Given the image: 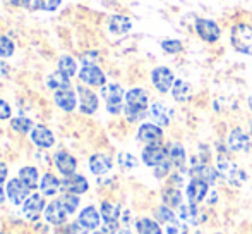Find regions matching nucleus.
<instances>
[{"label": "nucleus", "instance_id": "1", "mask_svg": "<svg viewBox=\"0 0 252 234\" xmlns=\"http://www.w3.org/2000/svg\"><path fill=\"white\" fill-rule=\"evenodd\" d=\"M148 111V93L143 88H132L126 93V112L127 119L130 122H137V120L144 119Z\"/></svg>", "mask_w": 252, "mask_h": 234}, {"label": "nucleus", "instance_id": "2", "mask_svg": "<svg viewBox=\"0 0 252 234\" xmlns=\"http://www.w3.org/2000/svg\"><path fill=\"white\" fill-rule=\"evenodd\" d=\"M232 47L240 54H252V26L249 24H235L230 33Z\"/></svg>", "mask_w": 252, "mask_h": 234}, {"label": "nucleus", "instance_id": "3", "mask_svg": "<svg viewBox=\"0 0 252 234\" xmlns=\"http://www.w3.org/2000/svg\"><path fill=\"white\" fill-rule=\"evenodd\" d=\"M101 97L105 98L106 102V111L110 112V114H120L124 109L122 105V100H124V90L120 84H106V86H101Z\"/></svg>", "mask_w": 252, "mask_h": 234}, {"label": "nucleus", "instance_id": "4", "mask_svg": "<svg viewBox=\"0 0 252 234\" xmlns=\"http://www.w3.org/2000/svg\"><path fill=\"white\" fill-rule=\"evenodd\" d=\"M218 172H220V176L225 177V179L228 181L230 184H233V186H239V184H242V181L246 179V174H244V172L226 157L218 158Z\"/></svg>", "mask_w": 252, "mask_h": 234}, {"label": "nucleus", "instance_id": "5", "mask_svg": "<svg viewBox=\"0 0 252 234\" xmlns=\"http://www.w3.org/2000/svg\"><path fill=\"white\" fill-rule=\"evenodd\" d=\"M151 81L159 93H168V90L173 88L175 76H173V73L168 67H156L151 73Z\"/></svg>", "mask_w": 252, "mask_h": 234}, {"label": "nucleus", "instance_id": "6", "mask_svg": "<svg viewBox=\"0 0 252 234\" xmlns=\"http://www.w3.org/2000/svg\"><path fill=\"white\" fill-rule=\"evenodd\" d=\"M31 188L26 186L21 179H10L7 183V188H5V195L14 205H21L31 196L30 195Z\"/></svg>", "mask_w": 252, "mask_h": 234}, {"label": "nucleus", "instance_id": "7", "mask_svg": "<svg viewBox=\"0 0 252 234\" xmlns=\"http://www.w3.org/2000/svg\"><path fill=\"white\" fill-rule=\"evenodd\" d=\"M60 190L63 193H74V195H83L90 190V184H88L86 177L81 174H72L65 176L60 181Z\"/></svg>", "mask_w": 252, "mask_h": 234}, {"label": "nucleus", "instance_id": "8", "mask_svg": "<svg viewBox=\"0 0 252 234\" xmlns=\"http://www.w3.org/2000/svg\"><path fill=\"white\" fill-rule=\"evenodd\" d=\"M196 31L202 40L208 41V43H215V41H218L220 35H221L220 26L211 19H197L196 21Z\"/></svg>", "mask_w": 252, "mask_h": 234}, {"label": "nucleus", "instance_id": "9", "mask_svg": "<svg viewBox=\"0 0 252 234\" xmlns=\"http://www.w3.org/2000/svg\"><path fill=\"white\" fill-rule=\"evenodd\" d=\"M168 158V152H166V147H161L159 143L155 145H148L143 150V162L150 167H156L161 162H165Z\"/></svg>", "mask_w": 252, "mask_h": 234}, {"label": "nucleus", "instance_id": "10", "mask_svg": "<svg viewBox=\"0 0 252 234\" xmlns=\"http://www.w3.org/2000/svg\"><path fill=\"white\" fill-rule=\"evenodd\" d=\"M45 200L41 195H31L30 198H28L26 201H24L23 205V214L26 219H30V221H36L38 217L41 215V212L45 210Z\"/></svg>", "mask_w": 252, "mask_h": 234}, {"label": "nucleus", "instance_id": "11", "mask_svg": "<svg viewBox=\"0 0 252 234\" xmlns=\"http://www.w3.org/2000/svg\"><path fill=\"white\" fill-rule=\"evenodd\" d=\"M79 79L90 86H105L106 78L98 66H84L79 71Z\"/></svg>", "mask_w": 252, "mask_h": 234}, {"label": "nucleus", "instance_id": "12", "mask_svg": "<svg viewBox=\"0 0 252 234\" xmlns=\"http://www.w3.org/2000/svg\"><path fill=\"white\" fill-rule=\"evenodd\" d=\"M67 214H69V212L65 210V207H63V203L60 200H53L52 203H48L47 208H45V219H47V222H50L53 226L63 224V222L67 221Z\"/></svg>", "mask_w": 252, "mask_h": 234}, {"label": "nucleus", "instance_id": "13", "mask_svg": "<svg viewBox=\"0 0 252 234\" xmlns=\"http://www.w3.org/2000/svg\"><path fill=\"white\" fill-rule=\"evenodd\" d=\"M163 138V131L158 124H141L139 131H137V140L143 141L146 145H155V143H159Z\"/></svg>", "mask_w": 252, "mask_h": 234}, {"label": "nucleus", "instance_id": "14", "mask_svg": "<svg viewBox=\"0 0 252 234\" xmlns=\"http://www.w3.org/2000/svg\"><path fill=\"white\" fill-rule=\"evenodd\" d=\"M77 93H79V109L83 114H94L98 109V97L91 90L84 86H77Z\"/></svg>", "mask_w": 252, "mask_h": 234}, {"label": "nucleus", "instance_id": "15", "mask_svg": "<svg viewBox=\"0 0 252 234\" xmlns=\"http://www.w3.org/2000/svg\"><path fill=\"white\" fill-rule=\"evenodd\" d=\"M53 160H55V165H57V169H59L60 174H63V176L76 174L77 162L70 154H67V152H59Z\"/></svg>", "mask_w": 252, "mask_h": 234}, {"label": "nucleus", "instance_id": "16", "mask_svg": "<svg viewBox=\"0 0 252 234\" xmlns=\"http://www.w3.org/2000/svg\"><path fill=\"white\" fill-rule=\"evenodd\" d=\"M208 188H209L208 183L192 177V181H190L189 186H187V198H189L190 203L196 205V203H199V201L204 200L206 195H208Z\"/></svg>", "mask_w": 252, "mask_h": 234}, {"label": "nucleus", "instance_id": "17", "mask_svg": "<svg viewBox=\"0 0 252 234\" xmlns=\"http://www.w3.org/2000/svg\"><path fill=\"white\" fill-rule=\"evenodd\" d=\"M31 140H33V143L40 148H50L52 145L55 143L53 133L47 126H41V124L33 127V131H31Z\"/></svg>", "mask_w": 252, "mask_h": 234}, {"label": "nucleus", "instance_id": "18", "mask_svg": "<svg viewBox=\"0 0 252 234\" xmlns=\"http://www.w3.org/2000/svg\"><path fill=\"white\" fill-rule=\"evenodd\" d=\"M228 147L232 148L233 152H249L251 138L247 136L240 127H237V129H232V133H230Z\"/></svg>", "mask_w": 252, "mask_h": 234}, {"label": "nucleus", "instance_id": "19", "mask_svg": "<svg viewBox=\"0 0 252 234\" xmlns=\"http://www.w3.org/2000/svg\"><path fill=\"white\" fill-rule=\"evenodd\" d=\"M53 100H55L57 107H60L65 112H72L77 105V98L76 93L72 90H59L53 95Z\"/></svg>", "mask_w": 252, "mask_h": 234}, {"label": "nucleus", "instance_id": "20", "mask_svg": "<svg viewBox=\"0 0 252 234\" xmlns=\"http://www.w3.org/2000/svg\"><path fill=\"white\" fill-rule=\"evenodd\" d=\"M112 169V158L105 154H94L90 157V171L96 176H103Z\"/></svg>", "mask_w": 252, "mask_h": 234}, {"label": "nucleus", "instance_id": "21", "mask_svg": "<svg viewBox=\"0 0 252 234\" xmlns=\"http://www.w3.org/2000/svg\"><path fill=\"white\" fill-rule=\"evenodd\" d=\"M190 176L196 177V179L204 181V183H208V184H215L216 179H218V172L209 164H196L190 169Z\"/></svg>", "mask_w": 252, "mask_h": 234}, {"label": "nucleus", "instance_id": "22", "mask_svg": "<svg viewBox=\"0 0 252 234\" xmlns=\"http://www.w3.org/2000/svg\"><path fill=\"white\" fill-rule=\"evenodd\" d=\"M79 224L86 229H96L100 226V214L94 207H86L79 214Z\"/></svg>", "mask_w": 252, "mask_h": 234}, {"label": "nucleus", "instance_id": "23", "mask_svg": "<svg viewBox=\"0 0 252 234\" xmlns=\"http://www.w3.org/2000/svg\"><path fill=\"white\" fill-rule=\"evenodd\" d=\"M161 198H163V203L170 208H180L182 207V193H180L179 188L175 186H170V188H165L161 193Z\"/></svg>", "mask_w": 252, "mask_h": 234}, {"label": "nucleus", "instance_id": "24", "mask_svg": "<svg viewBox=\"0 0 252 234\" xmlns=\"http://www.w3.org/2000/svg\"><path fill=\"white\" fill-rule=\"evenodd\" d=\"M108 28L113 35H126L132 28V23L126 16H112L108 21Z\"/></svg>", "mask_w": 252, "mask_h": 234}, {"label": "nucleus", "instance_id": "25", "mask_svg": "<svg viewBox=\"0 0 252 234\" xmlns=\"http://www.w3.org/2000/svg\"><path fill=\"white\" fill-rule=\"evenodd\" d=\"M151 117H153V120H155V124H158V126H161V127L170 124L168 109L163 104H159V102H155V104L151 105Z\"/></svg>", "mask_w": 252, "mask_h": 234}, {"label": "nucleus", "instance_id": "26", "mask_svg": "<svg viewBox=\"0 0 252 234\" xmlns=\"http://www.w3.org/2000/svg\"><path fill=\"white\" fill-rule=\"evenodd\" d=\"M47 86L50 88V90H69L70 86V81H69V76L63 73H60V71H57V73H52L50 76H48L47 79Z\"/></svg>", "mask_w": 252, "mask_h": 234}, {"label": "nucleus", "instance_id": "27", "mask_svg": "<svg viewBox=\"0 0 252 234\" xmlns=\"http://www.w3.org/2000/svg\"><path fill=\"white\" fill-rule=\"evenodd\" d=\"M166 152H168V158L175 167H184L186 164V150L180 143H172L166 147Z\"/></svg>", "mask_w": 252, "mask_h": 234}, {"label": "nucleus", "instance_id": "28", "mask_svg": "<svg viewBox=\"0 0 252 234\" xmlns=\"http://www.w3.org/2000/svg\"><path fill=\"white\" fill-rule=\"evenodd\" d=\"M172 95L177 102H187L190 98V95H192V88H190V84L187 81L179 79L173 83Z\"/></svg>", "mask_w": 252, "mask_h": 234}, {"label": "nucleus", "instance_id": "29", "mask_svg": "<svg viewBox=\"0 0 252 234\" xmlns=\"http://www.w3.org/2000/svg\"><path fill=\"white\" fill-rule=\"evenodd\" d=\"M40 188H41V193L47 195V196H53L60 191V181L57 179L53 174H45L41 177V183H40Z\"/></svg>", "mask_w": 252, "mask_h": 234}, {"label": "nucleus", "instance_id": "30", "mask_svg": "<svg viewBox=\"0 0 252 234\" xmlns=\"http://www.w3.org/2000/svg\"><path fill=\"white\" fill-rule=\"evenodd\" d=\"M136 231L137 234H163L158 222L151 221L148 217H143L136 222Z\"/></svg>", "mask_w": 252, "mask_h": 234}, {"label": "nucleus", "instance_id": "31", "mask_svg": "<svg viewBox=\"0 0 252 234\" xmlns=\"http://www.w3.org/2000/svg\"><path fill=\"white\" fill-rule=\"evenodd\" d=\"M197 215H199V210L194 203H187V205H182L179 208V217L180 221L184 222H189V224H196L197 222Z\"/></svg>", "mask_w": 252, "mask_h": 234}, {"label": "nucleus", "instance_id": "32", "mask_svg": "<svg viewBox=\"0 0 252 234\" xmlns=\"http://www.w3.org/2000/svg\"><path fill=\"white\" fill-rule=\"evenodd\" d=\"M120 215V207L110 201H103L101 203V217L105 222H117Z\"/></svg>", "mask_w": 252, "mask_h": 234}, {"label": "nucleus", "instance_id": "33", "mask_svg": "<svg viewBox=\"0 0 252 234\" xmlns=\"http://www.w3.org/2000/svg\"><path fill=\"white\" fill-rule=\"evenodd\" d=\"M19 179L31 190L38 188V171L34 167H23L19 171Z\"/></svg>", "mask_w": 252, "mask_h": 234}, {"label": "nucleus", "instance_id": "34", "mask_svg": "<svg viewBox=\"0 0 252 234\" xmlns=\"http://www.w3.org/2000/svg\"><path fill=\"white\" fill-rule=\"evenodd\" d=\"M59 71L63 74H67V76H74L77 71V64L76 60H74L70 55H62V57L59 59Z\"/></svg>", "mask_w": 252, "mask_h": 234}, {"label": "nucleus", "instance_id": "35", "mask_svg": "<svg viewBox=\"0 0 252 234\" xmlns=\"http://www.w3.org/2000/svg\"><path fill=\"white\" fill-rule=\"evenodd\" d=\"M10 126H12L14 131H17L21 134H26L30 131H33V122L28 117H16V119L10 120Z\"/></svg>", "mask_w": 252, "mask_h": 234}, {"label": "nucleus", "instance_id": "36", "mask_svg": "<svg viewBox=\"0 0 252 234\" xmlns=\"http://www.w3.org/2000/svg\"><path fill=\"white\" fill-rule=\"evenodd\" d=\"M155 217H156V221L163 222V224H170V222L177 221V217H175V214L172 212V208L166 207V205H161V207L156 208Z\"/></svg>", "mask_w": 252, "mask_h": 234}, {"label": "nucleus", "instance_id": "37", "mask_svg": "<svg viewBox=\"0 0 252 234\" xmlns=\"http://www.w3.org/2000/svg\"><path fill=\"white\" fill-rule=\"evenodd\" d=\"M63 203V207H65V210L69 212V214H72V212L77 210V207H79V195H74V193H63L62 200H60Z\"/></svg>", "mask_w": 252, "mask_h": 234}, {"label": "nucleus", "instance_id": "38", "mask_svg": "<svg viewBox=\"0 0 252 234\" xmlns=\"http://www.w3.org/2000/svg\"><path fill=\"white\" fill-rule=\"evenodd\" d=\"M14 54V41L9 37L0 35V59H7Z\"/></svg>", "mask_w": 252, "mask_h": 234}, {"label": "nucleus", "instance_id": "39", "mask_svg": "<svg viewBox=\"0 0 252 234\" xmlns=\"http://www.w3.org/2000/svg\"><path fill=\"white\" fill-rule=\"evenodd\" d=\"M119 164H120V167H124V169H134V167H137V158L134 157V155L122 152V154H119Z\"/></svg>", "mask_w": 252, "mask_h": 234}, {"label": "nucleus", "instance_id": "40", "mask_svg": "<svg viewBox=\"0 0 252 234\" xmlns=\"http://www.w3.org/2000/svg\"><path fill=\"white\" fill-rule=\"evenodd\" d=\"M161 48L166 54H179L182 52V41L179 40H163L161 41Z\"/></svg>", "mask_w": 252, "mask_h": 234}, {"label": "nucleus", "instance_id": "41", "mask_svg": "<svg viewBox=\"0 0 252 234\" xmlns=\"http://www.w3.org/2000/svg\"><path fill=\"white\" fill-rule=\"evenodd\" d=\"M60 2H62V0H34L33 7L40 10H55V9H59Z\"/></svg>", "mask_w": 252, "mask_h": 234}, {"label": "nucleus", "instance_id": "42", "mask_svg": "<svg viewBox=\"0 0 252 234\" xmlns=\"http://www.w3.org/2000/svg\"><path fill=\"white\" fill-rule=\"evenodd\" d=\"M166 234H187V228L186 224H182V221H173L170 224H166V229H165Z\"/></svg>", "mask_w": 252, "mask_h": 234}, {"label": "nucleus", "instance_id": "43", "mask_svg": "<svg viewBox=\"0 0 252 234\" xmlns=\"http://www.w3.org/2000/svg\"><path fill=\"white\" fill-rule=\"evenodd\" d=\"M172 162H170V158H166L165 162H161L159 165H156L155 167V176L158 177V179H161V177H165V176H168V172H170V169H172Z\"/></svg>", "mask_w": 252, "mask_h": 234}, {"label": "nucleus", "instance_id": "44", "mask_svg": "<svg viewBox=\"0 0 252 234\" xmlns=\"http://www.w3.org/2000/svg\"><path fill=\"white\" fill-rule=\"evenodd\" d=\"M96 59H98V52H86L81 57V62H83V66H94Z\"/></svg>", "mask_w": 252, "mask_h": 234}, {"label": "nucleus", "instance_id": "45", "mask_svg": "<svg viewBox=\"0 0 252 234\" xmlns=\"http://www.w3.org/2000/svg\"><path fill=\"white\" fill-rule=\"evenodd\" d=\"M10 117V105L7 104L5 100H2V98H0V119H9Z\"/></svg>", "mask_w": 252, "mask_h": 234}, {"label": "nucleus", "instance_id": "46", "mask_svg": "<svg viewBox=\"0 0 252 234\" xmlns=\"http://www.w3.org/2000/svg\"><path fill=\"white\" fill-rule=\"evenodd\" d=\"M103 231L106 234H113V233H119V224L117 222H105V228H103Z\"/></svg>", "mask_w": 252, "mask_h": 234}, {"label": "nucleus", "instance_id": "47", "mask_svg": "<svg viewBox=\"0 0 252 234\" xmlns=\"http://www.w3.org/2000/svg\"><path fill=\"white\" fill-rule=\"evenodd\" d=\"M70 234H86V228H83V226H79V222H76V224H72L69 228Z\"/></svg>", "mask_w": 252, "mask_h": 234}, {"label": "nucleus", "instance_id": "48", "mask_svg": "<svg viewBox=\"0 0 252 234\" xmlns=\"http://www.w3.org/2000/svg\"><path fill=\"white\" fill-rule=\"evenodd\" d=\"M170 181H172V184L175 188H179V186H182L184 184V177L180 176V174H172V177H170Z\"/></svg>", "mask_w": 252, "mask_h": 234}, {"label": "nucleus", "instance_id": "49", "mask_svg": "<svg viewBox=\"0 0 252 234\" xmlns=\"http://www.w3.org/2000/svg\"><path fill=\"white\" fill-rule=\"evenodd\" d=\"M5 177H7V165L0 162V184H3Z\"/></svg>", "mask_w": 252, "mask_h": 234}, {"label": "nucleus", "instance_id": "50", "mask_svg": "<svg viewBox=\"0 0 252 234\" xmlns=\"http://www.w3.org/2000/svg\"><path fill=\"white\" fill-rule=\"evenodd\" d=\"M30 2L31 0H10V3L16 5V7H28L30 5Z\"/></svg>", "mask_w": 252, "mask_h": 234}, {"label": "nucleus", "instance_id": "51", "mask_svg": "<svg viewBox=\"0 0 252 234\" xmlns=\"http://www.w3.org/2000/svg\"><path fill=\"white\" fill-rule=\"evenodd\" d=\"M3 201V186L0 184V203Z\"/></svg>", "mask_w": 252, "mask_h": 234}, {"label": "nucleus", "instance_id": "52", "mask_svg": "<svg viewBox=\"0 0 252 234\" xmlns=\"http://www.w3.org/2000/svg\"><path fill=\"white\" fill-rule=\"evenodd\" d=\"M117 234H132V233H130V231H129V229H127V228H126V229H120V231H119V233H117Z\"/></svg>", "mask_w": 252, "mask_h": 234}, {"label": "nucleus", "instance_id": "53", "mask_svg": "<svg viewBox=\"0 0 252 234\" xmlns=\"http://www.w3.org/2000/svg\"><path fill=\"white\" fill-rule=\"evenodd\" d=\"M249 107H251V111H252V95H251V98H249Z\"/></svg>", "mask_w": 252, "mask_h": 234}, {"label": "nucleus", "instance_id": "54", "mask_svg": "<svg viewBox=\"0 0 252 234\" xmlns=\"http://www.w3.org/2000/svg\"><path fill=\"white\" fill-rule=\"evenodd\" d=\"M251 136H252V120H251Z\"/></svg>", "mask_w": 252, "mask_h": 234}, {"label": "nucleus", "instance_id": "55", "mask_svg": "<svg viewBox=\"0 0 252 234\" xmlns=\"http://www.w3.org/2000/svg\"><path fill=\"white\" fill-rule=\"evenodd\" d=\"M94 234H106V233H94Z\"/></svg>", "mask_w": 252, "mask_h": 234}, {"label": "nucleus", "instance_id": "56", "mask_svg": "<svg viewBox=\"0 0 252 234\" xmlns=\"http://www.w3.org/2000/svg\"><path fill=\"white\" fill-rule=\"evenodd\" d=\"M216 234H220V233H216Z\"/></svg>", "mask_w": 252, "mask_h": 234}]
</instances>
